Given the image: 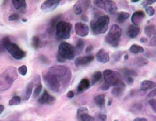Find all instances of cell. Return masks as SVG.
Masks as SVG:
<instances>
[{"instance_id":"cell-29","label":"cell","mask_w":156,"mask_h":121,"mask_svg":"<svg viewBox=\"0 0 156 121\" xmlns=\"http://www.w3.org/2000/svg\"><path fill=\"white\" fill-rule=\"evenodd\" d=\"M129 51L133 53V54H137L139 53H143L144 52V49L141 46L137 45V44H133L129 48Z\"/></svg>"},{"instance_id":"cell-35","label":"cell","mask_w":156,"mask_h":121,"mask_svg":"<svg viewBox=\"0 0 156 121\" xmlns=\"http://www.w3.org/2000/svg\"><path fill=\"white\" fill-rule=\"evenodd\" d=\"M95 121H106L107 120V116L105 114L98 113L94 117Z\"/></svg>"},{"instance_id":"cell-4","label":"cell","mask_w":156,"mask_h":121,"mask_svg":"<svg viewBox=\"0 0 156 121\" xmlns=\"http://www.w3.org/2000/svg\"><path fill=\"white\" fill-rule=\"evenodd\" d=\"M122 31L118 25L113 24L109 29L108 33L105 37V43L113 48H117L119 46Z\"/></svg>"},{"instance_id":"cell-7","label":"cell","mask_w":156,"mask_h":121,"mask_svg":"<svg viewBox=\"0 0 156 121\" xmlns=\"http://www.w3.org/2000/svg\"><path fill=\"white\" fill-rule=\"evenodd\" d=\"M72 26L65 21H59L55 28V38L58 40H67L70 38Z\"/></svg>"},{"instance_id":"cell-12","label":"cell","mask_w":156,"mask_h":121,"mask_svg":"<svg viewBox=\"0 0 156 121\" xmlns=\"http://www.w3.org/2000/svg\"><path fill=\"white\" fill-rule=\"evenodd\" d=\"M60 1H55V0H48L44 1L41 6V9L45 12H52L59 6Z\"/></svg>"},{"instance_id":"cell-58","label":"cell","mask_w":156,"mask_h":121,"mask_svg":"<svg viewBox=\"0 0 156 121\" xmlns=\"http://www.w3.org/2000/svg\"></svg>"},{"instance_id":"cell-46","label":"cell","mask_w":156,"mask_h":121,"mask_svg":"<svg viewBox=\"0 0 156 121\" xmlns=\"http://www.w3.org/2000/svg\"><path fill=\"white\" fill-rule=\"evenodd\" d=\"M5 50V48L4 47V45H3V40L2 39V40H0V52H3Z\"/></svg>"},{"instance_id":"cell-32","label":"cell","mask_w":156,"mask_h":121,"mask_svg":"<svg viewBox=\"0 0 156 121\" xmlns=\"http://www.w3.org/2000/svg\"><path fill=\"white\" fill-rule=\"evenodd\" d=\"M41 45V41L40 39L38 36H34L32 38V41H31V46L35 49H37L40 47Z\"/></svg>"},{"instance_id":"cell-47","label":"cell","mask_w":156,"mask_h":121,"mask_svg":"<svg viewBox=\"0 0 156 121\" xmlns=\"http://www.w3.org/2000/svg\"><path fill=\"white\" fill-rule=\"evenodd\" d=\"M126 80L127 82V83L129 84H132L133 82V81H134L133 77L127 78H126Z\"/></svg>"},{"instance_id":"cell-33","label":"cell","mask_w":156,"mask_h":121,"mask_svg":"<svg viewBox=\"0 0 156 121\" xmlns=\"http://www.w3.org/2000/svg\"><path fill=\"white\" fill-rule=\"evenodd\" d=\"M21 98L19 96H14V97L9 101L8 105L9 106H14L20 104Z\"/></svg>"},{"instance_id":"cell-15","label":"cell","mask_w":156,"mask_h":121,"mask_svg":"<svg viewBox=\"0 0 156 121\" xmlns=\"http://www.w3.org/2000/svg\"><path fill=\"white\" fill-rule=\"evenodd\" d=\"M38 102L41 105H45V104H49L51 105L54 104L55 102V98L53 96L49 94L47 90H44L43 94L40 97L38 100Z\"/></svg>"},{"instance_id":"cell-8","label":"cell","mask_w":156,"mask_h":121,"mask_svg":"<svg viewBox=\"0 0 156 121\" xmlns=\"http://www.w3.org/2000/svg\"><path fill=\"white\" fill-rule=\"evenodd\" d=\"M76 54L75 47H73L72 44L63 42L59 45L58 55L61 56L65 60H73L75 58Z\"/></svg>"},{"instance_id":"cell-19","label":"cell","mask_w":156,"mask_h":121,"mask_svg":"<svg viewBox=\"0 0 156 121\" xmlns=\"http://www.w3.org/2000/svg\"><path fill=\"white\" fill-rule=\"evenodd\" d=\"M126 89V85L123 82H120L117 84L116 86H113V88L112 90V94L115 96V97H119V96H121L123 92H124Z\"/></svg>"},{"instance_id":"cell-3","label":"cell","mask_w":156,"mask_h":121,"mask_svg":"<svg viewBox=\"0 0 156 121\" xmlns=\"http://www.w3.org/2000/svg\"><path fill=\"white\" fill-rule=\"evenodd\" d=\"M109 24V17L102 15L91 21V30L95 35L104 34L108 30Z\"/></svg>"},{"instance_id":"cell-38","label":"cell","mask_w":156,"mask_h":121,"mask_svg":"<svg viewBox=\"0 0 156 121\" xmlns=\"http://www.w3.org/2000/svg\"><path fill=\"white\" fill-rule=\"evenodd\" d=\"M18 72L21 74V75L25 76L27 73V67L25 65L20 66L18 68Z\"/></svg>"},{"instance_id":"cell-42","label":"cell","mask_w":156,"mask_h":121,"mask_svg":"<svg viewBox=\"0 0 156 121\" xmlns=\"http://www.w3.org/2000/svg\"><path fill=\"white\" fill-rule=\"evenodd\" d=\"M149 104L151 106V108L153 109L154 112H156V100L155 99H151L149 101Z\"/></svg>"},{"instance_id":"cell-55","label":"cell","mask_w":156,"mask_h":121,"mask_svg":"<svg viewBox=\"0 0 156 121\" xmlns=\"http://www.w3.org/2000/svg\"><path fill=\"white\" fill-rule=\"evenodd\" d=\"M139 1H132V3H137V2H138Z\"/></svg>"},{"instance_id":"cell-40","label":"cell","mask_w":156,"mask_h":121,"mask_svg":"<svg viewBox=\"0 0 156 121\" xmlns=\"http://www.w3.org/2000/svg\"><path fill=\"white\" fill-rule=\"evenodd\" d=\"M123 55V52L122 51H119V52H115L114 54L113 55V59L115 60V62L118 61V60H120V58H121L122 56Z\"/></svg>"},{"instance_id":"cell-31","label":"cell","mask_w":156,"mask_h":121,"mask_svg":"<svg viewBox=\"0 0 156 121\" xmlns=\"http://www.w3.org/2000/svg\"><path fill=\"white\" fill-rule=\"evenodd\" d=\"M84 41L82 40H79L77 42V43L75 47V50L76 54H80V53L83 50V49L84 48Z\"/></svg>"},{"instance_id":"cell-9","label":"cell","mask_w":156,"mask_h":121,"mask_svg":"<svg viewBox=\"0 0 156 121\" xmlns=\"http://www.w3.org/2000/svg\"><path fill=\"white\" fill-rule=\"evenodd\" d=\"M44 81L46 86L53 92L58 93L62 88V84L59 80L54 75L48 72L44 75Z\"/></svg>"},{"instance_id":"cell-44","label":"cell","mask_w":156,"mask_h":121,"mask_svg":"<svg viewBox=\"0 0 156 121\" xmlns=\"http://www.w3.org/2000/svg\"><path fill=\"white\" fill-rule=\"evenodd\" d=\"M150 46L151 47H156V37L151 38L150 41Z\"/></svg>"},{"instance_id":"cell-23","label":"cell","mask_w":156,"mask_h":121,"mask_svg":"<svg viewBox=\"0 0 156 121\" xmlns=\"http://www.w3.org/2000/svg\"><path fill=\"white\" fill-rule=\"evenodd\" d=\"M12 3L17 10L21 12H24L26 9V2L24 1V0H21V1H12Z\"/></svg>"},{"instance_id":"cell-27","label":"cell","mask_w":156,"mask_h":121,"mask_svg":"<svg viewBox=\"0 0 156 121\" xmlns=\"http://www.w3.org/2000/svg\"><path fill=\"white\" fill-rule=\"evenodd\" d=\"M102 76H103V74L101 72H100V71L95 72L91 77V85L94 86V85H95L97 82H98L101 79Z\"/></svg>"},{"instance_id":"cell-39","label":"cell","mask_w":156,"mask_h":121,"mask_svg":"<svg viewBox=\"0 0 156 121\" xmlns=\"http://www.w3.org/2000/svg\"><path fill=\"white\" fill-rule=\"evenodd\" d=\"M145 12L147 13L148 16H153L155 14V9L151 6H147L145 8Z\"/></svg>"},{"instance_id":"cell-16","label":"cell","mask_w":156,"mask_h":121,"mask_svg":"<svg viewBox=\"0 0 156 121\" xmlns=\"http://www.w3.org/2000/svg\"><path fill=\"white\" fill-rule=\"evenodd\" d=\"M145 14L143 11H140H140H136L132 16L131 21H132L133 25L138 26L142 22L143 20L145 18Z\"/></svg>"},{"instance_id":"cell-37","label":"cell","mask_w":156,"mask_h":121,"mask_svg":"<svg viewBox=\"0 0 156 121\" xmlns=\"http://www.w3.org/2000/svg\"><path fill=\"white\" fill-rule=\"evenodd\" d=\"M42 85L41 84H39L37 87L35 88V90L34 91V94H33V97L34 98H37L38 97V96L40 94V93L41 92L42 90Z\"/></svg>"},{"instance_id":"cell-50","label":"cell","mask_w":156,"mask_h":121,"mask_svg":"<svg viewBox=\"0 0 156 121\" xmlns=\"http://www.w3.org/2000/svg\"><path fill=\"white\" fill-rule=\"evenodd\" d=\"M57 60H58V61L59 62H63L66 61L64 59L62 58V57L59 56V55H57Z\"/></svg>"},{"instance_id":"cell-36","label":"cell","mask_w":156,"mask_h":121,"mask_svg":"<svg viewBox=\"0 0 156 121\" xmlns=\"http://www.w3.org/2000/svg\"><path fill=\"white\" fill-rule=\"evenodd\" d=\"M73 11L76 15H80L83 12L82 6H81V4H79V3H76L73 6Z\"/></svg>"},{"instance_id":"cell-28","label":"cell","mask_w":156,"mask_h":121,"mask_svg":"<svg viewBox=\"0 0 156 121\" xmlns=\"http://www.w3.org/2000/svg\"><path fill=\"white\" fill-rule=\"evenodd\" d=\"M129 17V13L126 12H119L118 17H117V21L120 24H122L126 20H127Z\"/></svg>"},{"instance_id":"cell-18","label":"cell","mask_w":156,"mask_h":121,"mask_svg":"<svg viewBox=\"0 0 156 121\" xmlns=\"http://www.w3.org/2000/svg\"><path fill=\"white\" fill-rule=\"evenodd\" d=\"M91 86V83L90 80L87 78H83L81 80L78 86L77 87V93H81V92H84L85 90H87Z\"/></svg>"},{"instance_id":"cell-56","label":"cell","mask_w":156,"mask_h":121,"mask_svg":"<svg viewBox=\"0 0 156 121\" xmlns=\"http://www.w3.org/2000/svg\"><path fill=\"white\" fill-rule=\"evenodd\" d=\"M113 121H118V120H113Z\"/></svg>"},{"instance_id":"cell-17","label":"cell","mask_w":156,"mask_h":121,"mask_svg":"<svg viewBox=\"0 0 156 121\" xmlns=\"http://www.w3.org/2000/svg\"><path fill=\"white\" fill-rule=\"evenodd\" d=\"M95 58H96V60L99 62H101L103 64L107 63L109 61V53L106 52L104 49H100L99 50L96 55H95Z\"/></svg>"},{"instance_id":"cell-20","label":"cell","mask_w":156,"mask_h":121,"mask_svg":"<svg viewBox=\"0 0 156 121\" xmlns=\"http://www.w3.org/2000/svg\"><path fill=\"white\" fill-rule=\"evenodd\" d=\"M140 31L139 26L135 25H130L127 31V34L130 38H136Z\"/></svg>"},{"instance_id":"cell-41","label":"cell","mask_w":156,"mask_h":121,"mask_svg":"<svg viewBox=\"0 0 156 121\" xmlns=\"http://www.w3.org/2000/svg\"><path fill=\"white\" fill-rule=\"evenodd\" d=\"M156 1L155 0H145V1L142 2V6L144 7V8H146L149 5H151L153 3H155Z\"/></svg>"},{"instance_id":"cell-51","label":"cell","mask_w":156,"mask_h":121,"mask_svg":"<svg viewBox=\"0 0 156 121\" xmlns=\"http://www.w3.org/2000/svg\"><path fill=\"white\" fill-rule=\"evenodd\" d=\"M140 42H141V43H145V42H147V39L145 38H141L140 39Z\"/></svg>"},{"instance_id":"cell-25","label":"cell","mask_w":156,"mask_h":121,"mask_svg":"<svg viewBox=\"0 0 156 121\" xmlns=\"http://www.w3.org/2000/svg\"><path fill=\"white\" fill-rule=\"evenodd\" d=\"M105 94H100L98 95L94 98L95 103L97 106H98L100 108H103L105 105Z\"/></svg>"},{"instance_id":"cell-45","label":"cell","mask_w":156,"mask_h":121,"mask_svg":"<svg viewBox=\"0 0 156 121\" xmlns=\"http://www.w3.org/2000/svg\"><path fill=\"white\" fill-rule=\"evenodd\" d=\"M155 96H156V88L154 89L153 90H151L150 93L148 94L147 97H155Z\"/></svg>"},{"instance_id":"cell-6","label":"cell","mask_w":156,"mask_h":121,"mask_svg":"<svg viewBox=\"0 0 156 121\" xmlns=\"http://www.w3.org/2000/svg\"><path fill=\"white\" fill-rule=\"evenodd\" d=\"M5 50L16 60H22L26 56V52L21 49L16 44L11 42L8 37L2 39Z\"/></svg>"},{"instance_id":"cell-11","label":"cell","mask_w":156,"mask_h":121,"mask_svg":"<svg viewBox=\"0 0 156 121\" xmlns=\"http://www.w3.org/2000/svg\"><path fill=\"white\" fill-rule=\"evenodd\" d=\"M76 34L80 37H86L90 32V28L86 24L77 22L75 25Z\"/></svg>"},{"instance_id":"cell-43","label":"cell","mask_w":156,"mask_h":121,"mask_svg":"<svg viewBox=\"0 0 156 121\" xmlns=\"http://www.w3.org/2000/svg\"><path fill=\"white\" fill-rule=\"evenodd\" d=\"M19 18H20V16L18 14L13 13L8 17V20L9 21H15V20H17Z\"/></svg>"},{"instance_id":"cell-10","label":"cell","mask_w":156,"mask_h":121,"mask_svg":"<svg viewBox=\"0 0 156 121\" xmlns=\"http://www.w3.org/2000/svg\"><path fill=\"white\" fill-rule=\"evenodd\" d=\"M94 3L98 8L104 9L109 14H113L118 10L116 3L111 0H97L94 1Z\"/></svg>"},{"instance_id":"cell-57","label":"cell","mask_w":156,"mask_h":121,"mask_svg":"<svg viewBox=\"0 0 156 121\" xmlns=\"http://www.w3.org/2000/svg\"></svg>"},{"instance_id":"cell-48","label":"cell","mask_w":156,"mask_h":121,"mask_svg":"<svg viewBox=\"0 0 156 121\" xmlns=\"http://www.w3.org/2000/svg\"><path fill=\"white\" fill-rule=\"evenodd\" d=\"M74 97V92L72 90H70L67 93V97L69 98H72Z\"/></svg>"},{"instance_id":"cell-26","label":"cell","mask_w":156,"mask_h":121,"mask_svg":"<svg viewBox=\"0 0 156 121\" xmlns=\"http://www.w3.org/2000/svg\"><path fill=\"white\" fill-rule=\"evenodd\" d=\"M33 90V83L30 82L27 84V86L26 88V90L24 92L23 94V101H27L29 100L31 96Z\"/></svg>"},{"instance_id":"cell-53","label":"cell","mask_w":156,"mask_h":121,"mask_svg":"<svg viewBox=\"0 0 156 121\" xmlns=\"http://www.w3.org/2000/svg\"><path fill=\"white\" fill-rule=\"evenodd\" d=\"M92 50V46H89V47H87L86 49V52H90Z\"/></svg>"},{"instance_id":"cell-5","label":"cell","mask_w":156,"mask_h":121,"mask_svg":"<svg viewBox=\"0 0 156 121\" xmlns=\"http://www.w3.org/2000/svg\"><path fill=\"white\" fill-rule=\"evenodd\" d=\"M103 76L104 78V83L101 86L103 90H107L111 86H115L121 82V77L119 74L111 70H105L104 71Z\"/></svg>"},{"instance_id":"cell-13","label":"cell","mask_w":156,"mask_h":121,"mask_svg":"<svg viewBox=\"0 0 156 121\" xmlns=\"http://www.w3.org/2000/svg\"><path fill=\"white\" fill-rule=\"evenodd\" d=\"M88 110L85 107H81L77 110V118L80 121H95L94 117L87 113Z\"/></svg>"},{"instance_id":"cell-22","label":"cell","mask_w":156,"mask_h":121,"mask_svg":"<svg viewBox=\"0 0 156 121\" xmlns=\"http://www.w3.org/2000/svg\"><path fill=\"white\" fill-rule=\"evenodd\" d=\"M60 18H61V16H58L55 17L53 20H51L50 23H49L48 25V29H47L48 33L49 34H51L55 30L57 24H58V23L59 22V21H61L60 20Z\"/></svg>"},{"instance_id":"cell-52","label":"cell","mask_w":156,"mask_h":121,"mask_svg":"<svg viewBox=\"0 0 156 121\" xmlns=\"http://www.w3.org/2000/svg\"><path fill=\"white\" fill-rule=\"evenodd\" d=\"M3 110H4V106L0 105V115L3 112Z\"/></svg>"},{"instance_id":"cell-1","label":"cell","mask_w":156,"mask_h":121,"mask_svg":"<svg viewBox=\"0 0 156 121\" xmlns=\"http://www.w3.org/2000/svg\"><path fill=\"white\" fill-rule=\"evenodd\" d=\"M17 77V71L13 66L9 67L4 72L0 74V91H5L11 88Z\"/></svg>"},{"instance_id":"cell-30","label":"cell","mask_w":156,"mask_h":121,"mask_svg":"<svg viewBox=\"0 0 156 121\" xmlns=\"http://www.w3.org/2000/svg\"><path fill=\"white\" fill-rule=\"evenodd\" d=\"M122 72L123 74V76H125L126 78H129V77H134L137 76V73L136 71L133 70L131 69H127V68H124L122 70Z\"/></svg>"},{"instance_id":"cell-49","label":"cell","mask_w":156,"mask_h":121,"mask_svg":"<svg viewBox=\"0 0 156 121\" xmlns=\"http://www.w3.org/2000/svg\"><path fill=\"white\" fill-rule=\"evenodd\" d=\"M133 121H148L147 119L144 118V117H137V118L135 119Z\"/></svg>"},{"instance_id":"cell-34","label":"cell","mask_w":156,"mask_h":121,"mask_svg":"<svg viewBox=\"0 0 156 121\" xmlns=\"http://www.w3.org/2000/svg\"><path fill=\"white\" fill-rule=\"evenodd\" d=\"M136 64L138 66H144L148 64V60L144 58H138L136 60Z\"/></svg>"},{"instance_id":"cell-14","label":"cell","mask_w":156,"mask_h":121,"mask_svg":"<svg viewBox=\"0 0 156 121\" xmlns=\"http://www.w3.org/2000/svg\"><path fill=\"white\" fill-rule=\"evenodd\" d=\"M94 60V57L93 56H81L78 57L75 60V66L77 67L80 66H85L93 62Z\"/></svg>"},{"instance_id":"cell-54","label":"cell","mask_w":156,"mask_h":121,"mask_svg":"<svg viewBox=\"0 0 156 121\" xmlns=\"http://www.w3.org/2000/svg\"><path fill=\"white\" fill-rule=\"evenodd\" d=\"M124 58H125V60H127V59H128V55L126 54L125 56H124Z\"/></svg>"},{"instance_id":"cell-24","label":"cell","mask_w":156,"mask_h":121,"mask_svg":"<svg viewBox=\"0 0 156 121\" xmlns=\"http://www.w3.org/2000/svg\"><path fill=\"white\" fill-rule=\"evenodd\" d=\"M144 32L150 38L156 37V26H147L144 28Z\"/></svg>"},{"instance_id":"cell-21","label":"cell","mask_w":156,"mask_h":121,"mask_svg":"<svg viewBox=\"0 0 156 121\" xmlns=\"http://www.w3.org/2000/svg\"><path fill=\"white\" fill-rule=\"evenodd\" d=\"M156 87V83L151 80H144L140 85V90L141 91H147L151 90Z\"/></svg>"},{"instance_id":"cell-2","label":"cell","mask_w":156,"mask_h":121,"mask_svg":"<svg viewBox=\"0 0 156 121\" xmlns=\"http://www.w3.org/2000/svg\"><path fill=\"white\" fill-rule=\"evenodd\" d=\"M48 72L58 78L63 86H67L72 78V72L69 68L66 66L58 65L52 66L49 68Z\"/></svg>"}]
</instances>
